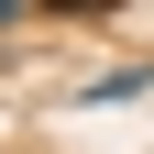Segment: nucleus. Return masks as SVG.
<instances>
[{
	"mask_svg": "<svg viewBox=\"0 0 154 154\" xmlns=\"http://www.w3.org/2000/svg\"><path fill=\"white\" fill-rule=\"evenodd\" d=\"M11 11H22V0H0V22H11Z\"/></svg>",
	"mask_w": 154,
	"mask_h": 154,
	"instance_id": "obj_1",
	"label": "nucleus"
}]
</instances>
